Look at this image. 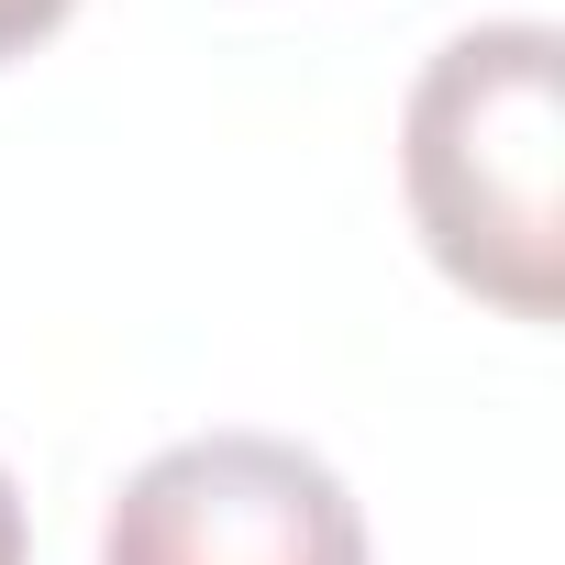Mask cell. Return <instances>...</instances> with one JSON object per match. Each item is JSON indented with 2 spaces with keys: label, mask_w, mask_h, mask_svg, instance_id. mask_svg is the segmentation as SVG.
I'll return each instance as SVG.
<instances>
[{
  "label": "cell",
  "mask_w": 565,
  "mask_h": 565,
  "mask_svg": "<svg viewBox=\"0 0 565 565\" xmlns=\"http://www.w3.org/2000/svg\"><path fill=\"white\" fill-rule=\"evenodd\" d=\"M554 23L455 34L399 122V189L455 289L510 322H554L565 300V111H554Z\"/></svg>",
  "instance_id": "obj_1"
},
{
  "label": "cell",
  "mask_w": 565,
  "mask_h": 565,
  "mask_svg": "<svg viewBox=\"0 0 565 565\" xmlns=\"http://www.w3.org/2000/svg\"><path fill=\"white\" fill-rule=\"evenodd\" d=\"M100 565H366V521L322 455L277 433H200L134 466L100 521Z\"/></svg>",
  "instance_id": "obj_2"
},
{
  "label": "cell",
  "mask_w": 565,
  "mask_h": 565,
  "mask_svg": "<svg viewBox=\"0 0 565 565\" xmlns=\"http://www.w3.org/2000/svg\"><path fill=\"white\" fill-rule=\"evenodd\" d=\"M67 12H78V0H0V67H12V56H34Z\"/></svg>",
  "instance_id": "obj_3"
},
{
  "label": "cell",
  "mask_w": 565,
  "mask_h": 565,
  "mask_svg": "<svg viewBox=\"0 0 565 565\" xmlns=\"http://www.w3.org/2000/svg\"><path fill=\"white\" fill-rule=\"evenodd\" d=\"M0 565H23V488H12V466H0Z\"/></svg>",
  "instance_id": "obj_4"
}]
</instances>
